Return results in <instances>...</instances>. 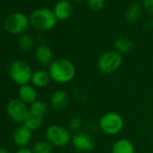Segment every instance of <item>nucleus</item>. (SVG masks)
Returning a JSON list of instances; mask_svg holds the SVG:
<instances>
[{"label": "nucleus", "instance_id": "6", "mask_svg": "<svg viewBox=\"0 0 153 153\" xmlns=\"http://www.w3.org/2000/svg\"><path fill=\"white\" fill-rule=\"evenodd\" d=\"M72 132L66 126L51 124L45 130V138L53 147L63 148L71 143Z\"/></svg>", "mask_w": 153, "mask_h": 153}, {"label": "nucleus", "instance_id": "24", "mask_svg": "<svg viewBox=\"0 0 153 153\" xmlns=\"http://www.w3.org/2000/svg\"><path fill=\"white\" fill-rule=\"evenodd\" d=\"M105 1V0H87V4L90 10L97 12L104 7Z\"/></svg>", "mask_w": 153, "mask_h": 153}, {"label": "nucleus", "instance_id": "14", "mask_svg": "<svg viewBox=\"0 0 153 153\" xmlns=\"http://www.w3.org/2000/svg\"><path fill=\"white\" fill-rule=\"evenodd\" d=\"M38 93L36 88L31 84L24 85L19 87L18 89V99L21 100L23 103L30 106L38 99Z\"/></svg>", "mask_w": 153, "mask_h": 153}, {"label": "nucleus", "instance_id": "12", "mask_svg": "<svg viewBox=\"0 0 153 153\" xmlns=\"http://www.w3.org/2000/svg\"><path fill=\"white\" fill-rule=\"evenodd\" d=\"M49 103L53 110L61 111L65 109L69 103L68 94L63 89H57L51 95Z\"/></svg>", "mask_w": 153, "mask_h": 153}, {"label": "nucleus", "instance_id": "7", "mask_svg": "<svg viewBox=\"0 0 153 153\" xmlns=\"http://www.w3.org/2000/svg\"><path fill=\"white\" fill-rule=\"evenodd\" d=\"M4 29L11 34L22 35L30 27L29 17L24 13L15 12L8 15L3 22Z\"/></svg>", "mask_w": 153, "mask_h": 153}, {"label": "nucleus", "instance_id": "3", "mask_svg": "<svg viewBox=\"0 0 153 153\" xmlns=\"http://www.w3.org/2000/svg\"><path fill=\"white\" fill-rule=\"evenodd\" d=\"M99 130L105 135L116 136L124 128L123 117L116 112L111 111L104 114L98 121Z\"/></svg>", "mask_w": 153, "mask_h": 153}, {"label": "nucleus", "instance_id": "5", "mask_svg": "<svg viewBox=\"0 0 153 153\" xmlns=\"http://www.w3.org/2000/svg\"><path fill=\"white\" fill-rule=\"evenodd\" d=\"M33 71L26 61L21 59L13 60L8 67V75L12 81L19 87L31 83Z\"/></svg>", "mask_w": 153, "mask_h": 153}, {"label": "nucleus", "instance_id": "11", "mask_svg": "<svg viewBox=\"0 0 153 153\" xmlns=\"http://www.w3.org/2000/svg\"><path fill=\"white\" fill-rule=\"evenodd\" d=\"M34 56L36 62L42 68H49L54 60L52 50L50 46L44 43H41L36 47Z\"/></svg>", "mask_w": 153, "mask_h": 153}, {"label": "nucleus", "instance_id": "22", "mask_svg": "<svg viewBox=\"0 0 153 153\" xmlns=\"http://www.w3.org/2000/svg\"><path fill=\"white\" fill-rule=\"evenodd\" d=\"M33 44H34V40L31 35L27 33H24L20 35L18 39V46L22 51H27L32 50V48L33 47Z\"/></svg>", "mask_w": 153, "mask_h": 153}, {"label": "nucleus", "instance_id": "13", "mask_svg": "<svg viewBox=\"0 0 153 153\" xmlns=\"http://www.w3.org/2000/svg\"><path fill=\"white\" fill-rule=\"evenodd\" d=\"M52 10L58 21H66L73 13V6L68 0H59L54 5Z\"/></svg>", "mask_w": 153, "mask_h": 153}, {"label": "nucleus", "instance_id": "25", "mask_svg": "<svg viewBox=\"0 0 153 153\" xmlns=\"http://www.w3.org/2000/svg\"><path fill=\"white\" fill-rule=\"evenodd\" d=\"M142 8L145 9L149 14L153 15V0H142Z\"/></svg>", "mask_w": 153, "mask_h": 153}, {"label": "nucleus", "instance_id": "19", "mask_svg": "<svg viewBox=\"0 0 153 153\" xmlns=\"http://www.w3.org/2000/svg\"><path fill=\"white\" fill-rule=\"evenodd\" d=\"M29 111L32 114L44 118L46 113L48 112V105L42 100H37L29 106Z\"/></svg>", "mask_w": 153, "mask_h": 153}, {"label": "nucleus", "instance_id": "1", "mask_svg": "<svg viewBox=\"0 0 153 153\" xmlns=\"http://www.w3.org/2000/svg\"><path fill=\"white\" fill-rule=\"evenodd\" d=\"M48 72L51 81L59 85H65L73 81L76 74V68L68 59L58 58L51 62L48 68Z\"/></svg>", "mask_w": 153, "mask_h": 153}, {"label": "nucleus", "instance_id": "9", "mask_svg": "<svg viewBox=\"0 0 153 153\" xmlns=\"http://www.w3.org/2000/svg\"><path fill=\"white\" fill-rule=\"evenodd\" d=\"M72 146L80 152H90L95 149L96 143L93 136L85 131H79L75 132L71 139Z\"/></svg>", "mask_w": 153, "mask_h": 153}, {"label": "nucleus", "instance_id": "8", "mask_svg": "<svg viewBox=\"0 0 153 153\" xmlns=\"http://www.w3.org/2000/svg\"><path fill=\"white\" fill-rule=\"evenodd\" d=\"M29 106L18 98L10 100L7 105V114L11 121L24 124L29 115Z\"/></svg>", "mask_w": 153, "mask_h": 153}, {"label": "nucleus", "instance_id": "17", "mask_svg": "<svg viewBox=\"0 0 153 153\" xmlns=\"http://www.w3.org/2000/svg\"><path fill=\"white\" fill-rule=\"evenodd\" d=\"M133 46L132 41L127 37H119L114 42V50L121 55H125L131 52Z\"/></svg>", "mask_w": 153, "mask_h": 153}, {"label": "nucleus", "instance_id": "10", "mask_svg": "<svg viewBox=\"0 0 153 153\" xmlns=\"http://www.w3.org/2000/svg\"><path fill=\"white\" fill-rule=\"evenodd\" d=\"M12 139L14 144L16 147L18 148L27 147L32 141L33 131L29 128H27L25 124H19V126H17L15 129Z\"/></svg>", "mask_w": 153, "mask_h": 153}, {"label": "nucleus", "instance_id": "28", "mask_svg": "<svg viewBox=\"0 0 153 153\" xmlns=\"http://www.w3.org/2000/svg\"><path fill=\"white\" fill-rule=\"evenodd\" d=\"M71 1H75V2H79V1H83V0H71Z\"/></svg>", "mask_w": 153, "mask_h": 153}, {"label": "nucleus", "instance_id": "21", "mask_svg": "<svg viewBox=\"0 0 153 153\" xmlns=\"http://www.w3.org/2000/svg\"><path fill=\"white\" fill-rule=\"evenodd\" d=\"M32 149L33 153H52L53 146L46 140H39L33 144Z\"/></svg>", "mask_w": 153, "mask_h": 153}, {"label": "nucleus", "instance_id": "23", "mask_svg": "<svg viewBox=\"0 0 153 153\" xmlns=\"http://www.w3.org/2000/svg\"><path fill=\"white\" fill-rule=\"evenodd\" d=\"M82 126H83V120L79 116H74L69 119L67 127L71 132L75 133L81 131Z\"/></svg>", "mask_w": 153, "mask_h": 153}, {"label": "nucleus", "instance_id": "29", "mask_svg": "<svg viewBox=\"0 0 153 153\" xmlns=\"http://www.w3.org/2000/svg\"><path fill=\"white\" fill-rule=\"evenodd\" d=\"M151 25H152V27H153V20H152V23H151Z\"/></svg>", "mask_w": 153, "mask_h": 153}, {"label": "nucleus", "instance_id": "18", "mask_svg": "<svg viewBox=\"0 0 153 153\" xmlns=\"http://www.w3.org/2000/svg\"><path fill=\"white\" fill-rule=\"evenodd\" d=\"M142 14V6L139 3L131 4L126 10L125 17L129 23H135L137 22Z\"/></svg>", "mask_w": 153, "mask_h": 153}, {"label": "nucleus", "instance_id": "2", "mask_svg": "<svg viewBox=\"0 0 153 153\" xmlns=\"http://www.w3.org/2000/svg\"><path fill=\"white\" fill-rule=\"evenodd\" d=\"M29 20L30 25L38 32H49L52 30L58 23L53 10L46 7L33 10L29 16Z\"/></svg>", "mask_w": 153, "mask_h": 153}, {"label": "nucleus", "instance_id": "4", "mask_svg": "<svg viewBox=\"0 0 153 153\" xmlns=\"http://www.w3.org/2000/svg\"><path fill=\"white\" fill-rule=\"evenodd\" d=\"M123 55L115 51L114 50H110L103 52L97 59V69L103 75H113L123 65Z\"/></svg>", "mask_w": 153, "mask_h": 153}, {"label": "nucleus", "instance_id": "27", "mask_svg": "<svg viewBox=\"0 0 153 153\" xmlns=\"http://www.w3.org/2000/svg\"><path fill=\"white\" fill-rule=\"evenodd\" d=\"M0 153H9V151L5 147H0Z\"/></svg>", "mask_w": 153, "mask_h": 153}, {"label": "nucleus", "instance_id": "15", "mask_svg": "<svg viewBox=\"0 0 153 153\" xmlns=\"http://www.w3.org/2000/svg\"><path fill=\"white\" fill-rule=\"evenodd\" d=\"M51 82V79L48 70L40 68L33 71L31 79V84L35 88H44L48 87Z\"/></svg>", "mask_w": 153, "mask_h": 153}, {"label": "nucleus", "instance_id": "26", "mask_svg": "<svg viewBox=\"0 0 153 153\" xmlns=\"http://www.w3.org/2000/svg\"><path fill=\"white\" fill-rule=\"evenodd\" d=\"M16 153H33L32 148L27 147H22V148H18L16 151Z\"/></svg>", "mask_w": 153, "mask_h": 153}, {"label": "nucleus", "instance_id": "16", "mask_svg": "<svg viewBox=\"0 0 153 153\" xmlns=\"http://www.w3.org/2000/svg\"><path fill=\"white\" fill-rule=\"evenodd\" d=\"M111 153H135V146L131 140L120 138L113 143Z\"/></svg>", "mask_w": 153, "mask_h": 153}, {"label": "nucleus", "instance_id": "20", "mask_svg": "<svg viewBox=\"0 0 153 153\" xmlns=\"http://www.w3.org/2000/svg\"><path fill=\"white\" fill-rule=\"evenodd\" d=\"M43 120H44L43 117H40V116H37L29 113V115L24 124L27 128H29L32 131H34L42 127L43 123Z\"/></svg>", "mask_w": 153, "mask_h": 153}]
</instances>
